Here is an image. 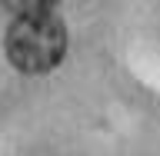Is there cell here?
Segmentation results:
<instances>
[{
    "mask_svg": "<svg viewBox=\"0 0 160 156\" xmlns=\"http://www.w3.org/2000/svg\"><path fill=\"white\" fill-rule=\"evenodd\" d=\"M7 60L23 73H47L67 53V27L50 10V3H27L20 7L3 40Z\"/></svg>",
    "mask_w": 160,
    "mask_h": 156,
    "instance_id": "cell-1",
    "label": "cell"
}]
</instances>
